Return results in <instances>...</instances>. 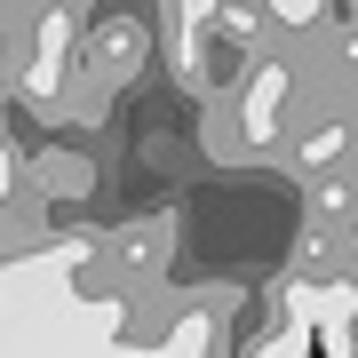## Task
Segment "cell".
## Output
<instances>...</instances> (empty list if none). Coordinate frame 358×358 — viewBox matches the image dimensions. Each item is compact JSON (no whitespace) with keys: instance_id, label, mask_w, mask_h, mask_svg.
Instances as JSON below:
<instances>
[{"instance_id":"cell-1","label":"cell","mask_w":358,"mask_h":358,"mask_svg":"<svg viewBox=\"0 0 358 358\" xmlns=\"http://www.w3.org/2000/svg\"><path fill=\"white\" fill-rule=\"evenodd\" d=\"M143 56H152V32L136 24V16H103L88 32V80L96 88H120V80L143 72Z\"/></svg>"},{"instance_id":"cell-2","label":"cell","mask_w":358,"mask_h":358,"mask_svg":"<svg viewBox=\"0 0 358 358\" xmlns=\"http://www.w3.org/2000/svg\"><path fill=\"white\" fill-rule=\"evenodd\" d=\"M350 143H358V128L343 112L334 120H303V128H294V167H303V176H334V167L350 159Z\"/></svg>"},{"instance_id":"cell-3","label":"cell","mask_w":358,"mask_h":358,"mask_svg":"<svg viewBox=\"0 0 358 358\" xmlns=\"http://www.w3.org/2000/svg\"><path fill=\"white\" fill-rule=\"evenodd\" d=\"M215 343H223V319H215L207 303H192V310H176V319L159 327L152 350H215Z\"/></svg>"},{"instance_id":"cell-4","label":"cell","mask_w":358,"mask_h":358,"mask_svg":"<svg viewBox=\"0 0 358 358\" xmlns=\"http://www.w3.org/2000/svg\"><path fill=\"white\" fill-rule=\"evenodd\" d=\"M88 183H96V176H88V159H80V152H48V159L32 167V192H40V199H80Z\"/></svg>"},{"instance_id":"cell-5","label":"cell","mask_w":358,"mask_h":358,"mask_svg":"<svg viewBox=\"0 0 358 358\" xmlns=\"http://www.w3.org/2000/svg\"><path fill=\"white\" fill-rule=\"evenodd\" d=\"M112 255L128 263V271H159V255H167V231H159V223H128V231H112Z\"/></svg>"},{"instance_id":"cell-6","label":"cell","mask_w":358,"mask_h":358,"mask_svg":"<svg viewBox=\"0 0 358 358\" xmlns=\"http://www.w3.org/2000/svg\"><path fill=\"white\" fill-rule=\"evenodd\" d=\"M263 8H271V24H287V32L327 24V0H263Z\"/></svg>"},{"instance_id":"cell-7","label":"cell","mask_w":358,"mask_h":358,"mask_svg":"<svg viewBox=\"0 0 358 358\" xmlns=\"http://www.w3.org/2000/svg\"><path fill=\"white\" fill-rule=\"evenodd\" d=\"M16 192H24V167H16V159H8V143H0V215H8V199H16Z\"/></svg>"}]
</instances>
